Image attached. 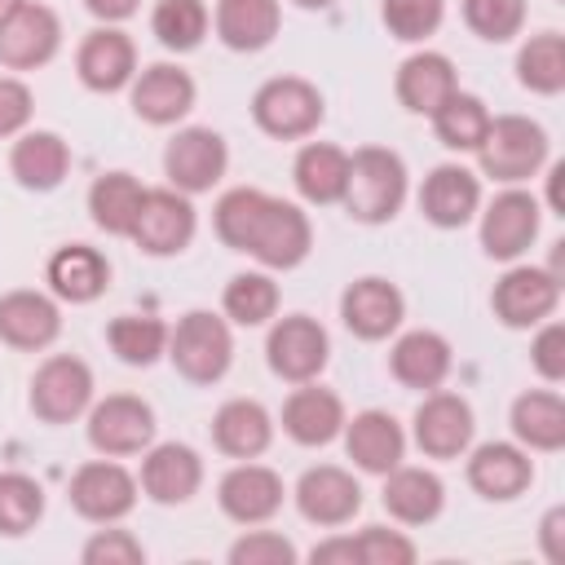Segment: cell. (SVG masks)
I'll return each mask as SVG.
<instances>
[{
  "label": "cell",
  "mask_w": 565,
  "mask_h": 565,
  "mask_svg": "<svg viewBox=\"0 0 565 565\" xmlns=\"http://www.w3.org/2000/svg\"><path fill=\"white\" fill-rule=\"evenodd\" d=\"M406 199V163L388 146H362L349 154V177H344V212L362 225H384L397 216Z\"/></svg>",
  "instance_id": "obj_1"
},
{
  "label": "cell",
  "mask_w": 565,
  "mask_h": 565,
  "mask_svg": "<svg viewBox=\"0 0 565 565\" xmlns=\"http://www.w3.org/2000/svg\"><path fill=\"white\" fill-rule=\"evenodd\" d=\"M168 362L190 384H216L234 362L230 322L207 309H190L177 318V327H168Z\"/></svg>",
  "instance_id": "obj_2"
},
{
  "label": "cell",
  "mask_w": 565,
  "mask_h": 565,
  "mask_svg": "<svg viewBox=\"0 0 565 565\" xmlns=\"http://www.w3.org/2000/svg\"><path fill=\"white\" fill-rule=\"evenodd\" d=\"M472 154L481 159L486 177H494L503 185H521L547 163V132L530 115H499V119H490V128Z\"/></svg>",
  "instance_id": "obj_3"
},
{
  "label": "cell",
  "mask_w": 565,
  "mask_h": 565,
  "mask_svg": "<svg viewBox=\"0 0 565 565\" xmlns=\"http://www.w3.org/2000/svg\"><path fill=\"white\" fill-rule=\"evenodd\" d=\"M313 247V225L309 216L287 203V199H274L265 194L252 225H247V238H243V252L256 256L265 269H296Z\"/></svg>",
  "instance_id": "obj_4"
},
{
  "label": "cell",
  "mask_w": 565,
  "mask_h": 565,
  "mask_svg": "<svg viewBox=\"0 0 565 565\" xmlns=\"http://www.w3.org/2000/svg\"><path fill=\"white\" fill-rule=\"evenodd\" d=\"M252 119L274 141H300L322 124V93L300 75H274L256 88Z\"/></svg>",
  "instance_id": "obj_5"
},
{
  "label": "cell",
  "mask_w": 565,
  "mask_h": 565,
  "mask_svg": "<svg viewBox=\"0 0 565 565\" xmlns=\"http://www.w3.org/2000/svg\"><path fill=\"white\" fill-rule=\"evenodd\" d=\"M93 406V371L75 353H53L31 375V415L40 424H71Z\"/></svg>",
  "instance_id": "obj_6"
},
{
  "label": "cell",
  "mask_w": 565,
  "mask_h": 565,
  "mask_svg": "<svg viewBox=\"0 0 565 565\" xmlns=\"http://www.w3.org/2000/svg\"><path fill=\"white\" fill-rule=\"evenodd\" d=\"M331 358V340L322 331L318 318L309 313H287L269 327V340H265V362L278 380L287 384H305V380H318L322 366Z\"/></svg>",
  "instance_id": "obj_7"
},
{
  "label": "cell",
  "mask_w": 565,
  "mask_h": 565,
  "mask_svg": "<svg viewBox=\"0 0 565 565\" xmlns=\"http://www.w3.org/2000/svg\"><path fill=\"white\" fill-rule=\"evenodd\" d=\"M154 441V411L132 393H110L88 406V446L106 459L141 455Z\"/></svg>",
  "instance_id": "obj_8"
},
{
  "label": "cell",
  "mask_w": 565,
  "mask_h": 565,
  "mask_svg": "<svg viewBox=\"0 0 565 565\" xmlns=\"http://www.w3.org/2000/svg\"><path fill=\"white\" fill-rule=\"evenodd\" d=\"M66 499L84 521L115 525L137 508V477L115 459H93L75 468Z\"/></svg>",
  "instance_id": "obj_9"
},
{
  "label": "cell",
  "mask_w": 565,
  "mask_h": 565,
  "mask_svg": "<svg viewBox=\"0 0 565 565\" xmlns=\"http://www.w3.org/2000/svg\"><path fill=\"white\" fill-rule=\"evenodd\" d=\"M556 300H561V278L552 269H539V265H512L490 291L494 318L512 331L547 322L556 313Z\"/></svg>",
  "instance_id": "obj_10"
},
{
  "label": "cell",
  "mask_w": 565,
  "mask_h": 565,
  "mask_svg": "<svg viewBox=\"0 0 565 565\" xmlns=\"http://www.w3.org/2000/svg\"><path fill=\"white\" fill-rule=\"evenodd\" d=\"M57 49H62V22L40 0H22L0 22V66H9V71H35V66L53 62Z\"/></svg>",
  "instance_id": "obj_11"
},
{
  "label": "cell",
  "mask_w": 565,
  "mask_h": 565,
  "mask_svg": "<svg viewBox=\"0 0 565 565\" xmlns=\"http://www.w3.org/2000/svg\"><path fill=\"white\" fill-rule=\"evenodd\" d=\"M539 199L530 190L508 185L503 194L490 199V207L481 212V247L490 260H516L530 252V243L539 238Z\"/></svg>",
  "instance_id": "obj_12"
},
{
  "label": "cell",
  "mask_w": 565,
  "mask_h": 565,
  "mask_svg": "<svg viewBox=\"0 0 565 565\" xmlns=\"http://www.w3.org/2000/svg\"><path fill=\"white\" fill-rule=\"evenodd\" d=\"M225 163H230L225 137L212 128H181L163 150V172H168L172 190H181V194L212 190L225 177Z\"/></svg>",
  "instance_id": "obj_13"
},
{
  "label": "cell",
  "mask_w": 565,
  "mask_h": 565,
  "mask_svg": "<svg viewBox=\"0 0 565 565\" xmlns=\"http://www.w3.org/2000/svg\"><path fill=\"white\" fill-rule=\"evenodd\" d=\"M194 207H190V194L181 190H146L141 199V212H137V225H132V243L146 252V256H177L190 247L194 238Z\"/></svg>",
  "instance_id": "obj_14"
},
{
  "label": "cell",
  "mask_w": 565,
  "mask_h": 565,
  "mask_svg": "<svg viewBox=\"0 0 565 565\" xmlns=\"http://www.w3.org/2000/svg\"><path fill=\"white\" fill-rule=\"evenodd\" d=\"M296 508L309 525L335 530L362 512V486L353 481V472H344L335 463H318L296 481Z\"/></svg>",
  "instance_id": "obj_15"
},
{
  "label": "cell",
  "mask_w": 565,
  "mask_h": 565,
  "mask_svg": "<svg viewBox=\"0 0 565 565\" xmlns=\"http://www.w3.org/2000/svg\"><path fill=\"white\" fill-rule=\"evenodd\" d=\"M472 406L459 393H428L415 411V446L428 459H459L472 446Z\"/></svg>",
  "instance_id": "obj_16"
},
{
  "label": "cell",
  "mask_w": 565,
  "mask_h": 565,
  "mask_svg": "<svg viewBox=\"0 0 565 565\" xmlns=\"http://www.w3.org/2000/svg\"><path fill=\"white\" fill-rule=\"evenodd\" d=\"M203 486V459L194 446L185 441H163V446H146L141 459V490L146 499H154L159 508H177L190 503Z\"/></svg>",
  "instance_id": "obj_17"
},
{
  "label": "cell",
  "mask_w": 565,
  "mask_h": 565,
  "mask_svg": "<svg viewBox=\"0 0 565 565\" xmlns=\"http://www.w3.org/2000/svg\"><path fill=\"white\" fill-rule=\"evenodd\" d=\"M216 503H221V512H225L230 521H238V525H260V521H269V516L282 508V477H278L274 468H265V463L243 459V463H234V468L221 477Z\"/></svg>",
  "instance_id": "obj_18"
},
{
  "label": "cell",
  "mask_w": 565,
  "mask_h": 565,
  "mask_svg": "<svg viewBox=\"0 0 565 565\" xmlns=\"http://www.w3.org/2000/svg\"><path fill=\"white\" fill-rule=\"evenodd\" d=\"M62 335V309L53 296L18 287L0 296V340L22 353H40Z\"/></svg>",
  "instance_id": "obj_19"
},
{
  "label": "cell",
  "mask_w": 565,
  "mask_h": 565,
  "mask_svg": "<svg viewBox=\"0 0 565 565\" xmlns=\"http://www.w3.org/2000/svg\"><path fill=\"white\" fill-rule=\"evenodd\" d=\"M419 212L437 230H459L481 212V181L463 163H437L419 185Z\"/></svg>",
  "instance_id": "obj_20"
},
{
  "label": "cell",
  "mask_w": 565,
  "mask_h": 565,
  "mask_svg": "<svg viewBox=\"0 0 565 565\" xmlns=\"http://www.w3.org/2000/svg\"><path fill=\"white\" fill-rule=\"evenodd\" d=\"M340 318L358 340H388L402 318H406V300L388 278H358L344 287L340 296Z\"/></svg>",
  "instance_id": "obj_21"
},
{
  "label": "cell",
  "mask_w": 565,
  "mask_h": 565,
  "mask_svg": "<svg viewBox=\"0 0 565 565\" xmlns=\"http://www.w3.org/2000/svg\"><path fill=\"white\" fill-rule=\"evenodd\" d=\"M75 71H79L84 88H93V93H119L137 75V44L119 26H97V31H88L79 40Z\"/></svg>",
  "instance_id": "obj_22"
},
{
  "label": "cell",
  "mask_w": 565,
  "mask_h": 565,
  "mask_svg": "<svg viewBox=\"0 0 565 565\" xmlns=\"http://www.w3.org/2000/svg\"><path fill=\"white\" fill-rule=\"evenodd\" d=\"M534 481V463H530V450L525 446H512V441H486L472 450L468 459V486L490 499V503H508L516 494H525Z\"/></svg>",
  "instance_id": "obj_23"
},
{
  "label": "cell",
  "mask_w": 565,
  "mask_h": 565,
  "mask_svg": "<svg viewBox=\"0 0 565 565\" xmlns=\"http://www.w3.org/2000/svg\"><path fill=\"white\" fill-rule=\"evenodd\" d=\"M450 362H455L450 340L437 335V331H428V327L397 335V344L388 349V371H393V380H397L402 388H419V393L441 388L446 375H450Z\"/></svg>",
  "instance_id": "obj_24"
},
{
  "label": "cell",
  "mask_w": 565,
  "mask_h": 565,
  "mask_svg": "<svg viewBox=\"0 0 565 565\" xmlns=\"http://www.w3.org/2000/svg\"><path fill=\"white\" fill-rule=\"evenodd\" d=\"M340 433H344L349 459H353L362 472L384 477V472H393V468L402 463V455H406V433H402V424H397L388 411H358L353 419H344Z\"/></svg>",
  "instance_id": "obj_25"
},
{
  "label": "cell",
  "mask_w": 565,
  "mask_h": 565,
  "mask_svg": "<svg viewBox=\"0 0 565 565\" xmlns=\"http://www.w3.org/2000/svg\"><path fill=\"white\" fill-rule=\"evenodd\" d=\"M194 106V79L190 71L172 66V62H154L146 71L132 75V110L146 124H177L181 115H190Z\"/></svg>",
  "instance_id": "obj_26"
},
{
  "label": "cell",
  "mask_w": 565,
  "mask_h": 565,
  "mask_svg": "<svg viewBox=\"0 0 565 565\" xmlns=\"http://www.w3.org/2000/svg\"><path fill=\"white\" fill-rule=\"evenodd\" d=\"M340 428H344V402L313 380L291 388V397L282 402V433L296 446H327L340 437Z\"/></svg>",
  "instance_id": "obj_27"
},
{
  "label": "cell",
  "mask_w": 565,
  "mask_h": 565,
  "mask_svg": "<svg viewBox=\"0 0 565 565\" xmlns=\"http://www.w3.org/2000/svg\"><path fill=\"white\" fill-rule=\"evenodd\" d=\"M44 278H49V291L57 300H71V305H93L106 282H110V260L88 247V243H66L49 256L44 265Z\"/></svg>",
  "instance_id": "obj_28"
},
{
  "label": "cell",
  "mask_w": 565,
  "mask_h": 565,
  "mask_svg": "<svg viewBox=\"0 0 565 565\" xmlns=\"http://www.w3.org/2000/svg\"><path fill=\"white\" fill-rule=\"evenodd\" d=\"M9 172H13V181L22 190H35V194L57 190L66 181V172H71V146L49 128L22 132L13 141V150H9Z\"/></svg>",
  "instance_id": "obj_29"
},
{
  "label": "cell",
  "mask_w": 565,
  "mask_h": 565,
  "mask_svg": "<svg viewBox=\"0 0 565 565\" xmlns=\"http://www.w3.org/2000/svg\"><path fill=\"white\" fill-rule=\"evenodd\" d=\"M274 441V419L256 397H230L212 415V446L230 459H256Z\"/></svg>",
  "instance_id": "obj_30"
},
{
  "label": "cell",
  "mask_w": 565,
  "mask_h": 565,
  "mask_svg": "<svg viewBox=\"0 0 565 565\" xmlns=\"http://www.w3.org/2000/svg\"><path fill=\"white\" fill-rule=\"evenodd\" d=\"M397 102L411 110V115H433L450 93H459V79H455V62L446 53H411L402 66H397Z\"/></svg>",
  "instance_id": "obj_31"
},
{
  "label": "cell",
  "mask_w": 565,
  "mask_h": 565,
  "mask_svg": "<svg viewBox=\"0 0 565 565\" xmlns=\"http://www.w3.org/2000/svg\"><path fill=\"white\" fill-rule=\"evenodd\" d=\"M380 499H384V512L393 521H402V525H428L446 508V486L428 468H402L397 463L393 472H384V494Z\"/></svg>",
  "instance_id": "obj_32"
},
{
  "label": "cell",
  "mask_w": 565,
  "mask_h": 565,
  "mask_svg": "<svg viewBox=\"0 0 565 565\" xmlns=\"http://www.w3.org/2000/svg\"><path fill=\"white\" fill-rule=\"evenodd\" d=\"M216 35L225 49L234 53H256L269 49L278 26H282V9L278 0H216Z\"/></svg>",
  "instance_id": "obj_33"
},
{
  "label": "cell",
  "mask_w": 565,
  "mask_h": 565,
  "mask_svg": "<svg viewBox=\"0 0 565 565\" xmlns=\"http://www.w3.org/2000/svg\"><path fill=\"white\" fill-rule=\"evenodd\" d=\"M512 437L525 446V450H539V455H552L565 446V402L561 393L552 388H530L512 402Z\"/></svg>",
  "instance_id": "obj_34"
},
{
  "label": "cell",
  "mask_w": 565,
  "mask_h": 565,
  "mask_svg": "<svg viewBox=\"0 0 565 565\" xmlns=\"http://www.w3.org/2000/svg\"><path fill=\"white\" fill-rule=\"evenodd\" d=\"M344 177H349V154H344L340 146H331V141H309V146H300V154H296V163H291V181H296L300 199H305V203H318V207L340 203Z\"/></svg>",
  "instance_id": "obj_35"
},
{
  "label": "cell",
  "mask_w": 565,
  "mask_h": 565,
  "mask_svg": "<svg viewBox=\"0 0 565 565\" xmlns=\"http://www.w3.org/2000/svg\"><path fill=\"white\" fill-rule=\"evenodd\" d=\"M141 199H146V185H141L132 172H102V177L88 185V212H93V225L106 230V234L128 238L132 225H137Z\"/></svg>",
  "instance_id": "obj_36"
},
{
  "label": "cell",
  "mask_w": 565,
  "mask_h": 565,
  "mask_svg": "<svg viewBox=\"0 0 565 565\" xmlns=\"http://www.w3.org/2000/svg\"><path fill=\"white\" fill-rule=\"evenodd\" d=\"M516 79L539 97H556L565 88V35L561 31L530 35L516 53Z\"/></svg>",
  "instance_id": "obj_37"
},
{
  "label": "cell",
  "mask_w": 565,
  "mask_h": 565,
  "mask_svg": "<svg viewBox=\"0 0 565 565\" xmlns=\"http://www.w3.org/2000/svg\"><path fill=\"white\" fill-rule=\"evenodd\" d=\"M106 344L119 362L128 366H150L168 353V322L150 318V313H119L106 327Z\"/></svg>",
  "instance_id": "obj_38"
},
{
  "label": "cell",
  "mask_w": 565,
  "mask_h": 565,
  "mask_svg": "<svg viewBox=\"0 0 565 565\" xmlns=\"http://www.w3.org/2000/svg\"><path fill=\"white\" fill-rule=\"evenodd\" d=\"M428 119H433V132H437V141H441L446 150H477L494 115L486 110L481 97H472V93H450Z\"/></svg>",
  "instance_id": "obj_39"
},
{
  "label": "cell",
  "mask_w": 565,
  "mask_h": 565,
  "mask_svg": "<svg viewBox=\"0 0 565 565\" xmlns=\"http://www.w3.org/2000/svg\"><path fill=\"white\" fill-rule=\"evenodd\" d=\"M207 22H212V13L203 0H154V9H150V31L172 53L199 49L207 35Z\"/></svg>",
  "instance_id": "obj_40"
},
{
  "label": "cell",
  "mask_w": 565,
  "mask_h": 565,
  "mask_svg": "<svg viewBox=\"0 0 565 565\" xmlns=\"http://www.w3.org/2000/svg\"><path fill=\"white\" fill-rule=\"evenodd\" d=\"M221 309L230 322L238 327H265L274 313H278V282L260 269H247V274H234L225 282V296H221Z\"/></svg>",
  "instance_id": "obj_41"
},
{
  "label": "cell",
  "mask_w": 565,
  "mask_h": 565,
  "mask_svg": "<svg viewBox=\"0 0 565 565\" xmlns=\"http://www.w3.org/2000/svg\"><path fill=\"white\" fill-rule=\"evenodd\" d=\"M44 516V490L26 472H0V534L22 539Z\"/></svg>",
  "instance_id": "obj_42"
},
{
  "label": "cell",
  "mask_w": 565,
  "mask_h": 565,
  "mask_svg": "<svg viewBox=\"0 0 565 565\" xmlns=\"http://www.w3.org/2000/svg\"><path fill=\"white\" fill-rule=\"evenodd\" d=\"M463 22L490 44H508L525 26V0H463Z\"/></svg>",
  "instance_id": "obj_43"
},
{
  "label": "cell",
  "mask_w": 565,
  "mask_h": 565,
  "mask_svg": "<svg viewBox=\"0 0 565 565\" xmlns=\"http://www.w3.org/2000/svg\"><path fill=\"white\" fill-rule=\"evenodd\" d=\"M380 13H384L388 35H397L406 44H419V40H428L441 26L446 0H384Z\"/></svg>",
  "instance_id": "obj_44"
},
{
  "label": "cell",
  "mask_w": 565,
  "mask_h": 565,
  "mask_svg": "<svg viewBox=\"0 0 565 565\" xmlns=\"http://www.w3.org/2000/svg\"><path fill=\"white\" fill-rule=\"evenodd\" d=\"M296 543L278 530H247L230 547V565H296Z\"/></svg>",
  "instance_id": "obj_45"
},
{
  "label": "cell",
  "mask_w": 565,
  "mask_h": 565,
  "mask_svg": "<svg viewBox=\"0 0 565 565\" xmlns=\"http://www.w3.org/2000/svg\"><path fill=\"white\" fill-rule=\"evenodd\" d=\"M353 547H358V565H411L415 561V543L388 525H366L353 539Z\"/></svg>",
  "instance_id": "obj_46"
},
{
  "label": "cell",
  "mask_w": 565,
  "mask_h": 565,
  "mask_svg": "<svg viewBox=\"0 0 565 565\" xmlns=\"http://www.w3.org/2000/svg\"><path fill=\"white\" fill-rule=\"evenodd\" d=\"M84 565H141L146 561V547L132 530H97L84 552H79Z\"/></svg>",
  "instance_id": "obj_47"
},
{
  "label": "cell",
  "mask_w": 565,
  "mask_h": 565,
  "mask_svg": "<svg viewBox=\"0 0 565 565\" xmlns=\"http://www.w3.org/2000/svg\"><path fill=\"white\" fill-rule=\"evenodd\" d=\"M530 362L547 384L565 380V327L561 322H539V335L530 340Z\"/></svg>",
  "instance_id": "obj_48"
},
{
  "label": "cell",
  "mask_w": 565,
  "mask_h": 565,
  "mask_svg": "<svg viewBox=\"0 0 565 565\" xmlns=\"http://www.w3.org/2000/svg\"><path fill=\"white\" fill-rule=\"evenodd\" d=\"M31 110H35L31 88L13 75H0V137H18L31 124Z\"/></svg>",
  "instance_id": "obj_49"
},
{
  "label": "cell",
  "mask_w": 565,
  "mask_h": 565,
  "mask_svg": "<svg viewBox=\"0 0 565 565\" xmlns=\"http://www.w3.org/2000/svg\"><path fill=\"white\" fill-rule=\"evenodd\" d=\"M313 565H353L358 561V547H353V534H340V539H327L309 552Z\"/></svg>",
  "instance_id": "obj_50"
},
{
  "label": "cell",
  "mask_w": 565,
  "mask_h": 565,
  "mask_svg": "<svg viewBox=\"0 0 565 565\" xmlns=\"http://www.w3.org/2000/svg\"><path fill=\"white\" fill-rule=\"evenodd\" d=\"M137 4H141V0H84V9H88L93 18H102V22H124V18L137 13Z\"/></svg>",
  "instance_id": "obj_51"
},
{
  "label": "cell",
  "mask_w": 565,
  "mask_h": 565,
  "mask_svg": "<svg viewBox=\"0 0 565 565\" xmlns=\"http://www.w3.org/2000/svg\"><path fill=\"white\" fill-rule=\"evenodd\" d=\"M561 525H565V512L552 508V512L543 516V552H547V561H561V556H565V552H561Z\"/></svg>",
  "instance_id": "obj_52"
},
{
  "label": "cell",
  "mask_w": 565,
  "mask_h": 565,
  "mask_svg": "<svg viewBox=\"0 0 565 565\" xmlns=\"http://www.w3.org/2000/svg\"><path fill=\"white\" fill-rule=\"evenodd\" d=\"M561 177H565V163H552V172H547V207H552L556 216H565V203H561Z\"/></svg>",
  "instance_id": "obj_53"
},
{
  "label": "cell",
  "mask_w": 565,
  "mask_h": 565,
  "mask_svg": "<svg viewBox=\"0 0 565 565\" xmlns=\"http://www.w3.org/2000/svg\"><path fill=\"white\" fill-rule=\"evenodd\" d=\"M291 4H300V9H331L335 0H291Z\"/></svg>",
  "instance_id": "obj_54"
},
{
  "label": "cell",
  "mask_w": 565,
  "mask_h": 565,
  "mask_svg": "<svg viewBox=\"0 0 565 565\" xmlns=\"http://www.w3.org/2000/svg\"><path fill=\"white\" fill-rule=\"evenodd\" d=\"M18 4H22V0H0V22H4V18H9Z\"/></svg>",
  "instance_id": "obj_55"
}]
</instances>
